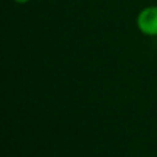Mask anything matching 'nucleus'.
Instances as JSON below:
<instances>
[{
    "mask_svg": "<svg viewBox=\"0 0 157 157\" xmlns=\"http://www.w3.org/2000/svg\"><path fill=\"white\" fill-rule=\"evenodd\" d=\"M136 28L146 36H157V6H147L139 11Z\"/></svg>",
    "mask_w": 157,
    "mask_h": 157,
    "instance_id": "nucleus-1",
    "label": "nucleus"
},
{
    "mask_svg": "<svg viewBox=\"0 0 157 157\" xmlns=\"http://www.w3.org/2000/svg\"><path fill=\"white\" fill-rule=\"evenodd\" d=\"M15 3H18V4H26V3H29L30 0H14Z\"/></svg>",
    "mask_w": 157,
    "mask_h": 157,
    "instance_id": "nucleus-2",
    "label": "nucleus"
}]
</instances>
